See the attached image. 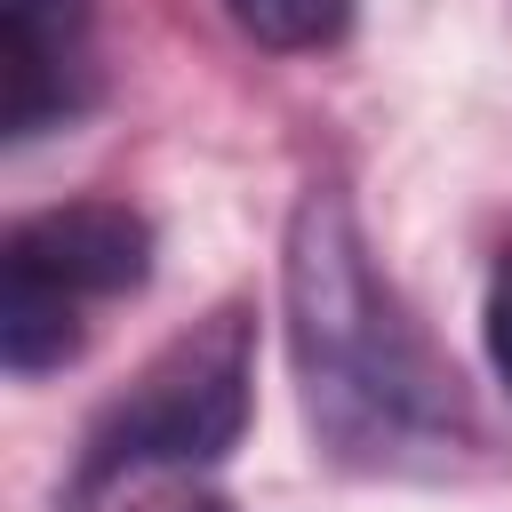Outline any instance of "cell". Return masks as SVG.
Segmentation results:
<instances>
[{
	"mask_svg": "<svg viewBox=\"0 0 512 512\" xmlns=\"http://www.w3.org/2000/svg\"><path fill=\"white\" fill-rule=\"evenodd\" d=\"M288 352L304 416L336 464L408 472L464 432L448 360L392 304L336 192H304L288 216Z\"/></svg>",
	"mask_w": 512,
	"mask_h": 512,
	"instance_id": "obj_1",
	"label": "cell"
},
{
	"mask_svg": "<svg viewBox=\"0 0 512 512\" xmlns=\"http://www.w3.org/2000/svg\"><path fill=\"white\" fill-rule=\"evenodd\" d=\"M240 432H248V304H224L192 336H176L128 384V400L104 408V424L88 432L80 488L120 480L128 464H216L232 456Z\"/></svg>",
	"mask_w": 512,
	"mask_h": 512,
	"instance_id": "obj_2",
	"label": "cell"
},
{
	"mask_svg": "<svg viewBox=\"0 0 512 512\" xmlns=\"http://www.w3.org/2000/svg\"><path fill=\"white\" fill-rule=\"evenodd\" d=\"M8 264L56 280L64 296H128L152 272V224L128 200H64L8 232Z\"/></svg>",
	"mask_w": 512,
	"mask_h": 512,
	"instance_id": "obj_3",
	"label": "cell"
},
{
	"mask_svg": "<svg viewBox=\"0 0 512 512\" xmlns=\"http://www.w3.org/2000/svg\"><path fill=\"white\" fill-rule=\"evenodd\" d=\"M96 0H0V128L40 136L64 120L80 88V48H88Z\"/></svg>",
	"mask_w": 512,
	"mask_h": 512,
	"instance_id": "obj_4",
	"label": "cell"
},
{
	"mask_svg": "<svg viewBox=\"0 0 512 512\" xmlns=\"http://www.w3.org/2000/svg\"><path fill=\"white\" fill-rule=\"evenodd\" d=\"M80 352V320H72V296L24 264H8V288H0V360L16 376H40V368H64Z\"/></svg>",
	"mask_w": 512,
	"mask_h": 512,
	"instance_id": "obj_5",
	"label": "cell"
},
{
	"mask_svg": "<svg viewBox=\"0 0 512 512\" xmlns=\"http://www.w3.org/2000/svg\"><path fill=\"white\" fill-rule=\"evenodd\" d=\"M224 8L256 48H280V56L328 48V40L352 32V0H224Z\"/></svg>",
	"mask_w": 512,
	"mask_h": 512,
	"instance_id": "obj_6",
	"label": "cell"
},
{
	"mask_svg": "<svg viewBox=\"0 0 512 512\" xmlns=\"http://www.w3.org/2000/svg\"><path fill=\"white\" fill-rule=\"evenodd\" d=\"M488 360H496V376L512 384V256L496 264V280H488Z\"/></svg>",
	"mask_w": 512,
	"mask_h": 512,
	"instance_id": "obj_7",
	"label": "cell"
},
{
	"mask_svg": "<svg viewBox=\"0 0 512 512\" xmlns=\"http://www.w3.org/2000/svg\"><path fill=\"white\" fill-rule=\"evenodd\" d=\"M136 512H232V504L208 496V488H160V496H144Z\"/></svg>",
	"mask_w": 512,
	"mask_h": 512,
	"instance_id": "obj_8",
	"label": "cell"
}]
</instances>
